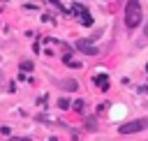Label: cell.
Here are the masks:
<instances>
[{
    "label": "cell",
    "instance_id": "8992f818",
    "mask_svg": "<svg viewBox=\"0 0 148 141\" xmlns=\"http://www.w3.org/2000/svg\"><path fill=\"white\" fill-rule=\"evenodd\" d=\"M58 106H60V109H69V99H65V97H62V99L58 102Z\"/></svg>",
    "mask_w": 148,
    "mask_h": 141
},
{
    "label": "cell",
    "instance_id": "7a4b0ae2",
    "mask_svg": "<svg viewBox=\"0 0 148 141\" xmlns=\"http://www.w3.org/2000/svg\"><path fill=\"white\" fill-rule=\"evenodd\" d=\"M148 127V118L143 120H132V123H123L120 125V134H132V132H141Z\"/></svg>",
    "mask_w": 148,
    "mask_h": 141
},
{
    "label": "cell",
    "instance_id": "5b68a950",
    "mask_svg": "<svg viewBox=\"0 0 148 141\" xmlns=\"http://www.w3.org/2000/svg\"><path fill=\"white\" fill-rule=\"evenodd\" d=\"M60 86H62V88H65V90H76V88H79V83H76V81H74V79H67V81H62V83H60Z\"/></svg>",
    "mask_w": 148,
    "mask_h": 141
},
{
    "label": "cell",
    "instance_id": "3957f363",
    "mask_svg": "<svg viewBox=\"0 0 148 141\" xmlns=\"http://www.w3.org/2000/svg\"><path fill=\"white\" fill-rule=\"evenodd\" d=\"M76 49H79V51H83V53H90V55H95V53H97V46H92V44H90V39H79V42H76Z\"/></svg>",
    "mask_w": 148,
    "mask_h": 141
},
{
    "label": "cell",
    "instance_id": "277c9868",
    "mask_svg": "<svg viewBox=\"0 0 148 141\" xmlns=\"http://www.w3.org/2000/svg\"><path fill=\"white\" fill-rule=\"evenodd\" d=\"M95 83H97L102 90H106V88H109V76H95Z\"/></svg>",
    "mask_w": 148,
    "mask_h": 141
},
{
    "label": "cell",
    "instance_id": "52a82bcc",
    "mask_svg": "<svg viewBox=\"0 0 148 141\" xmlns=\"http://www.w3.org/2000/svg\"><path fill=\"white\" fill-rule=\"evenodd\" d=\"M86 127H88V129H95V127H97V123H95V118H88V123H86Z\"/></svg>",
    "mask_w": 148,
    "mask_h": 141
},
{
    "label": "cell",
    "instance_id": "6da1fadb",
    "mask_svg": "<svg viewBox=\"0 0 148 141\" xmlns=\"http://www.w3.org/2000/svg\"><path fill=\"white\" fill-rule=\"evenodd\" d=\"M141 18H143L141 2H136V0H130V2L125 5V25H127V28H139Z\"/></svg>",
    "mask_w": 148,
    "mask_h": 141
},
{
    "label": "cell",
    "instance_id": "ba28073f",
    "mask_svg": "<svg viewBox=\"0 0 148 141\" xmlns=\"http://www.w3.org/2000/svg\"><path fill=\"white\" fill-rule=\"evenodd\" d=\"M21 141H30V139H21Z\"/></svg>",
    "mask_w": 148,
    "mask_h": 141
}]
</instances>
